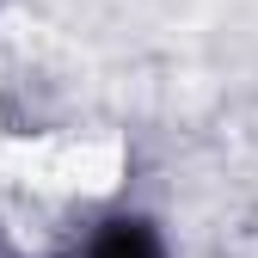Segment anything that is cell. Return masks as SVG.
Here are the masks:
<instances>
[{"mask_svg": "<svg viewBox=\"0 0 258 258\" xmlns=\"http://www.w3.org/2000/svg\"><path fill=\"white\" fill-rule=\"evenodd\" d=\"M92 258H160V240L142 228V221H117V228H105V234H99Z\"/></svg>", "mask_w": 258, "mask_h": 258, "instance_id": "cell-1", "label": "cell"}]
</instances>
